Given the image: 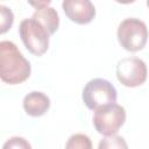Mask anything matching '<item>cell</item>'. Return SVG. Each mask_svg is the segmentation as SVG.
Masks as SVG:
<instances>
[{"mask_svg": "<svg viewBox=\"0 0 149 149\" xmlns=\"http://www.w3.org/2000/svg\"><path fill=\"white\" fill-rule=\"evenodd\" d=\"M62 8L66 17L77 24H87L95 16V7L91 0H63Z\"/></svg>", "mask_w": 149, "mask_h": 149, "instance_id": "52a82bcc", "label": "cell"}, {"mask_svg": "<svg viewBox=\"0 0 149 149\" xmlns=\"http://www.w3.org/2000/svg\"><path fill=\"white\" fill-rule=\"evenodd\" d=\"M125 121L126 111L121 105L116 102L94 109L93 126L95 130L104 136L116 134L123 126Z\"/></svg>", "mask_w": 149, "mask_h": 149, "instance_id": "5b68a950", "label": "cell"}, {"mask_svg": "<svg viewBox=\"0 0 149 149\" xmlns=\"http://www.w3.org/2000/svg\"><path fill=\"white\" fill-rule=\"evenodd\" d=\"M65 147L68 149H91L92 143L87 135L85 134H73L69 137Z\"/></svg>", "mask_w": 149, "mask_h": 149, "instance_id": "30bf717a", "label": "cell"}, {"mask_svg": "<svg viewBox=\"0 0 149 149\" xmlns=\"http://www.w3.org/2000/svg\"><path fill=\"white\" fill-rule=\"evenodd\" d=\"M3 148H5V149H7V148H24V149H28V148H31V146H30L29 142L26 141L23 137L14 136V137H10V139L3 144Z\"/></svg>", "mask_w": 149, "mask_h": 149, "instance_id": "4fadbf2b", "label": "cell"}, {"mask_svg": "<svg viewBox=\"0 0 149 149\" xmlns=\"http://www.w3.org/2000/svg\"><path fill=\"white\" fill-rule=\"evenodd\" d=\"M20 37L27 50L35 55L42 56L49 49V34L45 28L35 19H24L19 26Z\"/></svg>", "mask_w": 149, "mask_h": 149, "instance_id": "3957f363", "label": "cell"}, {"mask_svg": "<svg viewBox=\"0 0 149 149\" xmlns=\"http://www.w3.org/2000/svg\"><path fill=\"white\" fill-rule=\"evenodd\" d=\"M115 1L119 3H122V5H128V3H133L136 0H115Z\"/></svg>", "mask_w": 149, "mask_h": 149, "instance_id": "9a60e30c", "label": "cell"}, {"mask_svg": "<svg viewBox=\"0 0 149 149\" xmlns=\"http://www.w3.org/2000/svg\"><path fill=\"white\" fill-rule=\"evenodd\" d=\"M36 21H38L48 31L49 35L55 34L59 27V16L55 8L52 7H44L36 9L31 16Z\"/></svg>", "mask_w": 149, "mask_h": 149, "instance_id": "9c48e42d", "label": "cell"}, {"mask_svg": "<svg viewBox=\"0 0 149 149\" xmlns=\"http://www.w3.org/2000/svg\"><path fill=\"white\" fill-rule=\"evenodd\" d=\"M14 14L7 6L0 5V35L6 34L13 26Z\"/></svg>", "mask_w": 149, "mask_h": 149, "instance_id": "8fae6325", "label": "cell"}, {"mask_svg": "<svg viewBox=\"0 0 149 149\" xmlns=\"http://www.w3.org/2000/svg\"><path fill=\"white\" fill-rule=\"evenodd\" d=\"M147 65L137 57H126L116 64L118 80L126 87H137L147 80Z\"/></svg>", "mask_w": 149, "mask_h": 149, "instance_id": "8992f818", "label": "cell"}, {"mask_svg": "<svg viewBox=\"0 0 149 149\" xmlns=\"http://www.w3.org/2000/svg\"><path fill=\"white\" fill-rule=\"evenodd\" d=\"M31 72L30 63L24 58L15 43L0 42V79L9 85L26 81Z\"/></svg>", "mask_w": 149, "mask_h": 149, "instance_id": "6da1fadb", "label": "cell"}, {"mask_svg": "<svg viewBox=\"0 0 149 149\" xmlns=\"http://www.w3.org/2000/svg\"><path fill=\"white\" fill-rule=\"evenodd\" d=\"M81 98L85 106L88 109L94 111L99 107L116 102L118 94L111 81L104 78H94L85 85Z\"/></svg>", "mask_w": 149, "mask_h": 149, "instance_id": "277c9868", "label": "cell"}, {"mask_svg": "<svg viewBox=\"0 0 149 149\" xmlns=\"http://www.w3.org/2000/svg\"><path fill=\"white\" fill-rule=\"evenodd\" d=\"M28 3L34 7L35 9H40V8H44V7H48L52 0H27Z\"/></svg>", "mask_w": 149, "mask_h": 149, "instance_id": "5bb4252c", "label": "cell"}, {"mask_svg": "<svg viewBox=\"0 0 149 149\" xmlns=\"http://www.w3.org/2000/svg\"><path fill=\"white\" fill-rule=\"evenodd\" d=\"M98 147H99V149H101V148L111 149V148H127L128 146L125 142V139L123 137L118 136L116 134H114V135L105 136V139L100 141V143H99Z\"/></svg>", "mask_w": 149, "mask_h": 149, "instance_id": "7c38bea8", "label": "cell"}, {"mask_svg": "<svg viewBox=\"0 0 149 149\" xmlns=\"http://www.w3.org/2000/svg\"><path fill=\"white\" fill-rule=\"evenodd\" d=\"M49 107L50 99L43 92L33 91L23 98V109L30 116H42L48 112Z\"/></svg>", "mask_w": 149, "mask_h": 149, "instance_id": "ba28073f", "label": "cell"}, {"mask_svg": "<svg viewBox=\"0 0 149 149\" xmlns=\"http://www.w3.org/2000/svg\"><path fill=\"white\" fill-rule=\"evenodd\" d=\"M120 45L130 52H136L146 47L148 30L146 23L136 17L125 19L118 27L116 31Z\"/></svg>", "mask_w": 149, "mask_h": 149, "instance_id": "7a4b0ae2", "label": "cell"}]
</instances>
